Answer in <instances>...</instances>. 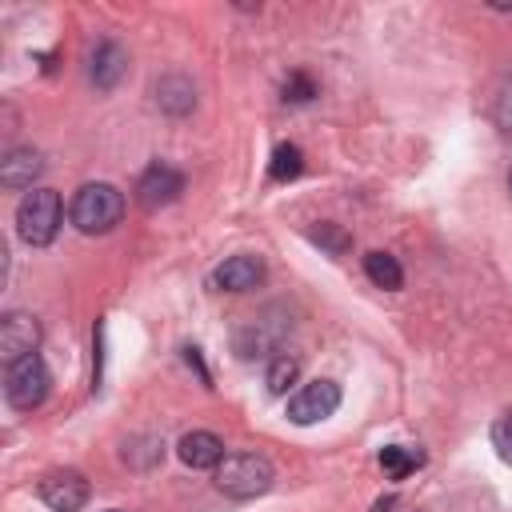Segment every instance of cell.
I'll list each match as a JSON object with an SVG mask.
<instances>
[{"instance_id": "cell-22", "label": "cell", "mask_w": 512, "mask_h": 512, "mask_svg": "<svg viewBox=\"0 0 512 512\" xmlns=\"http://www.w3.org/2000/svg\"><path fill=\"white\" fill-rule=\"evenodd\" d=\"M496 120L504 124V132H512V88H508V92L496 100Z\"/></svg>"}, {"instance_id": "cell-4", "label": "cell", "mask_w": 512, "mask_h": 512, "mask_svg": "<svg viewBox=\"0 0 512 512\" xmlns=\"http://www.w3.org/2000/svg\"><path fill=\"white\" fill-rule=\"evenodd\" d=\"M48 384H52V380H48V368H44V360H40L36 352L12 360L8 372H4V396H8V404L20 408V412H32L36 404H44Z\"/></svg>"}, {"instance_id": "cell-14", "label": "cell", "mask_w": 512, "mask_h": 512, "mask_svg": "<svg viewBox=\"0 0 512 512\" xmlns=\"http://www.w3.org/2000/svg\"><path fill=\"white\" fill-rule=\"evenodd\" d=\"M156 96H160V108L172 112V116H184V112H192V104H196V88H192L188 76H164V80L156 84Z\"/></svg>"}, {"instance_id": "cell-13", "label": "cell", "mask_w": 512, "mask_h": 512, "mask_svg": "<svg viewBox=\"0 0 512 512\" xmlns=\"http://www.w3.org/2000/svg\"><path fill=\"white\" fill-rule=\"evenodd\" d=\"M288 332V320L284 324H276V328H268V316H260V320H252L240 336H236V348H240V356H268V352H276V344H280V336Z\"/></svg>"}, {"instance_id": "cell-6", "label": "cell", "mask_w": 512, "mask_h": 512, "mask_svg": "<svg viewBox=\"0 0 512 512\" xmlns=\"http://www.w3.org/2000/svg\"><path fill=\"white\" fill-rule=\"evenodd\" d=\"M88 496H92V488L76 468H56L40 480V500L52 512H80L88 504Z\"/></svg>"}, {"instance_id": "cell-12", "label": "cell", "mask_w": 512, "mask_h": 512, "mask_svg": "<svg viewBox=\"0 0 512 512\" xmlns=\"http://www.w3.org/2000/svg\"><path fill=\"white\" fill-rule=\"evenodd\" d=\"M44 172V160L36 148H16L0 160V184L4 188H32V180Z\"/></svg>"}, {"instance_id": "cell-20", "label": "cell", "mask_w": 512, "mask_h": 512, "mask_svg": "<svg viewBox=\"0 0 512 512\" xmlns=\"http://www.w3.org/2000/svg\"><path fill=\"white\" fill-rule=\"evenodd\" d=\"M312 96H316V84H312L304 72H292L288 84H284V100H288V104H308Z\"/></svg>"}, {"instance_id": "cell-3", "label": "cell", "mask_w": 512, "mask_h": 512, "mask_svg": "<svg viewBox=\"0 0 512 512\" xmlns=\"http://www.w3.org/2000/svg\"><path fill=\"white\" fill-rule=\"evenodd\" d=\"M60 212L64 208H60V196L52 188H32L16 208V228L28 244L44 248V244H52V236L60 228Z\"/></svg>"}, {"instance_id": "cell-24", "label": "cell", "mask_w": 512, "mask_h": 512, "mask_svg": "<svg viewBox=\"0 0 512 512\" xmlns=\"http://www.w3.org/2000/svg\"><path fill=\"white\" fill-rule=\"evenodd\" d=\"M388 508H392V500H380V504H376V512H388Z\"/></svg>"}, {"instance_id": "cell-10", "label": "cell", "mask_w": 512, "mask_h": 512, "mask_svg": "<svg viewBox=\"0 0 512 512\" xmlns=\"http://www.w3.org/2000/svg\"><path fill=\"white\" fill-rule=\"evenodd\" d=\"M176 452L188 468H220L224 464V440L216 432H188V436H180Z\"/></svg>"}, {"instance_id": "cell-5", "label": "cell", "mask_w": 512, "mask_h": 512, "mask_svg": "<svg viewBox=\"0 0 512 512\" xmlns=\"http://www.w3.org/2000/svg\"><path fill=\"white\" fill-rule=\"evenodd\" d=\"M340 408V384L336 380H312L288 400V420L292 424H316Z\"/></svg>"}, {"instance_id": "cell-19", "label": "cell", "mask_w": 512, "mask_h": 512, "mask_svg": "<svg viewBox=\"0 0 512 512\" xmlns=\"http://www.w3.org/2000/svg\"><path fill=\"white\" fill-rule=\"evenodd\" d=\"M308 236H312V240H316L320 248H328V252H336V256H340V252L348 248V236H344V232H340L336 224H328V220H320L316 228H308Z\"/></svg>"}, {"instance_id": "cell-9", "label": "cell", "mask_w": 512, "mask_h": 512, "mask_svg": "<svg viewBox=\"0 0 512 512\" xmlns=\"http://www.w3.org/2000/svg\"><path fill=\"white\" fill-rule=\"evenodd\" d=\"M260 280H264V260H260V256H248V252L228 256V260L216 268V288H224V292H248V288H256Z\"/></svg>"}, {"instance_id": "cell-21", "label": "cell", "mask_w": 512, "mask_h": 512, "mask_svg": "<svg viewBox=\"0 0 512 512\" xmlns=\"http://www.w3.org/2000/svg\"><path fill=\"white\" fill-rule=\"evenodd\" d=\"M492 444L500 448L504 460H512V412H504V416L492 424Z\"/></svg>"}, {"instance_id": "cell-2", "label": "cell", "mask_w": 512, "mask_h": 512, "mask_svg": "<svg viewBox=\"0 0 512 512\" xmlns=\"http://www.w3.org/2000/svg\"><path fill=\"white\" fill-rule=\"evenodd\" d=\"M216 488L232 500H252L264 496L272 488V464L256 452H240V456H224V464L216 468Z\"/></svg>"}, {"instance_id": "cell-17", "label": "cell", "mask_w": 512, "mask_h": 512, "mask_svg": "<svg viewBox=\"0 0 512 512\" xmlns=\"http://www.w3.org/2000/svg\"><path fill=\"white\" fill-rule=\"evenodd\" d=\"M296 376H300V360L296 356H288V352H280V356H272V364H268V376H264V384H268V392H288V384H296Z\"/></svg>"}, {"instance_id": "cell-18", "label": "cell", "mask_w": 512, "mask_h": 512, "mask_svg": "<svg viewBox=\"0 0 512 512\" xmlns=\"http://www.w3.org/2000/svg\"><path fill=\"white\" fill-rule=\"evenodd\" d=\"M268 172H272V180H296V176L304 172V152H300L296 144H280V148L272 152Z\"/></svg>"}, {"instance_id": "cell-25", "label": "cell", "mask_w": 512, "mask_h": 512, "mask_svg": "<svg viewBox=\"0 0 512 512\" xmlns=\"http://www.w3.org/2000/svg\"><path fill=\"white\" fill-rule=\"evenodd\" d=\"M112 512H120V508H112Z\"/></svg>"}, {"instance_id": "cell-7", "label": "cell", "mask_w": 512, "mask_h": 512, "mask_svg": "<svg viewBox=\"0 0 512 512\" xmlns=\"http://www.w3.org/2000/svg\"><path fill=\"white\" fill-rule=\"evenodd\" d=\"M180 192H184V176H180L172 164H152V168L140 176V184H136V200H140L148 212L172 204Z\"/></svg>"}, {"instance_id": "cell-8", "label": "cell", "mask_w": 512, "mask_h": 512, "mask_svg": "<svg viewBox=\"0 0 512 512\" xmlns=\"http://www.w3.org/2000/svg\"><path fill=\"white\" fill-rule=\"evenodd\" d=\"M36 344H40V324H36V316H28V312H8V316L0 320V356H4L8 364L20 360V356H32Z\"/></svg>"}, {"instance_id": "cell-23", "label": "cell", "mask_w": 512, "mask_h": 512, "mask_svg": "<svg viewBox=\"0 0 512 512\" xmlns=\"http://www.w3.org/2000/svg\"><path fill=\"white\" fill-rule=\"evenodd\" d=\"M184 356H188V364L200 372V380L208 384V372H204V360H200V348H184Z\"/></svg>"}, {"instance_id": "cell-16", "label": "cell", "mask_w": 512, "mask_h": 512, "mask_svg": "<svg viewBox=\"0 0 512 512\" xmlns=\"http://www.w3.org/2000/svg\"><path fill=\"white\" fill-rule=\"evenodd\" d=\"M424 464V452H412V448H400V444H388L384 452H380V468L392 476V480H404L412 468H420Z\"/></svg>"}, {"instance_id": "cell-1", "label": "cell", "mask_w": 512, "mask_h": 512, "mask_svg": "<svg viewBox=\"0 0 512 512\" xmlns=\"http://www.w3.org/2000/svg\"><path fill=\"white\" fill-rule=\"evenodd\" d=\"M68 216H72V224H76L80 232L100 236V232H108V228L120 224V216H124V196H120V188H112V184H84V188H76V196H72V204H68Z\"/></svg>"}, {"instance_id": "cell-11", "label": "cell", "mask_w": 512, "mask_h": 512, "mask_svg": "<svg viewBox=\"0 0 512 512\" xmlns=\"http://www.w3.org/2000/svg\"><path fill=\"white\" fill-rule=\"evenodd\" d=\"M124 72H128V52L116 40L96 44V52H92V84L108 92V88H116L124 80Z\"/></svg>"}, {"instance_id": "cell-15", "label": "cell", "mask_w": 512, "mask_h": 512, "mask_svg": "<svg viewBox=\"0 0 512 512\" xmlns=\"http://www.w3.org/2000/svg\"><path fill=\"white\" fill-rule=\"evenodd\" d=\"M364 272H368V280L376 288H388V292H396L404 284V272H400L396 256H388V252H368L364 256Z\"/></svg>"}]
</instances>
